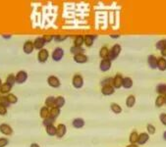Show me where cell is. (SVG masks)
I'll return each instance as SVG.
<instances>
[{"instance_id":"cell-19","label":"cell","mask_w":166,"mask_h":147,"mask_svg":"<svg viewBox=\"0 0 166 147\" xmlns=\"http://www.w3.org/2000/svg\"><path fill=\"white\" fill-rule=\"evenodd\" d=\"M84 126H85V121L83 119L78 118V119H75L73 121V126H74L75 128H83Z\"/></svg>"},{"instance_id":"cell-1","label":"cell","mask_w":166,"mask_h":147,"mask_svg":"<svg viewBox=\"0 0 166 147\" xmlns=\"http://www.w3.org/2000/svg\"><path fill=\"white\" fill-rule=\"evenodd\" d=\"M121 50H122V47H121L120 44H115V45H113L112 48L109 50V54H108V57H107V59L110 60V61L117 59L119 54H120Z\"/></svg>"},{"instance_id":"cell-8","label":"cell","mask_w":166,"mask_h":147,"mask_svg":"<svg viewBox=\"0 0 166 147\" xmlns=\"http://www.w3.org/2000/svg\"><path fill=\"white\" fill-rule=\"evenodd\" d=\"M34 50V45L33 41H31V40L26 41L24 43V45H23V51H24L26 54H31V53H33Z\"/></svg>"},{"instance_id":"cell-27","label":"cell","mask_w":166,"mask_h":147,"mask_svg":"<svg viewBox=\"0 0 166 147\" xmlns=\"http://www.w3.org/2000/svg\"><path fill=\"white\" fill-rule=\"evenodd\" d=\"M109 54V49L107 48V46H102L99 51V56L101 57V59H106L108 57Z\"/></svg>"},{"instance_id":"cell-25","label":"cell","mask_w":166,"mask_h":147,"mask_svg":"<svg viewBox=\"0 0 166 147\" xmlns=\"http://www.w3.org/2000/svg\"><path fill=\"white\" fill-rule=\"evenodd\" d=\"M45 106L48 108H52V107H55V97L53 96H49L46 98L45 100Z\"/></svg>"},{"instance_id":"cell-3","label":"cell","mask_w":166,"mask_h":147,"mask_svg":"<svg viewBox=\"0 0 166 147\" xmlns=\"http://www.w3.org/2000/svg\"><path fill=\"white\" fill-rule=\"evenodd\" d=\"M16 76V83H24V82L27 81L28 79V74L25 72V71H20V72L17 73Z\"/></svg>"},{"instance_id":"cell-28","label":"cell","mask_w":166,"mask_h":147,"mask_svg":"<svg viewBox=\"0 0 166 147\" xmlns=\"http://www.w3.org/2000/svg\"><path fill=\"white\" fill-rule=\"evenodd\" d=\"M135 103H136V98H135V96H134V95L128 96V98H127V100H126V105H127L128 108H132V107H134Z\"/></svg>"},{"instance_id":"cell-30","label":"cell","mask_w":166,"mask_h":147,"mask_svg":"<svg viewBox=\"0 0 166 147\" xmlns=\"http://www.w3.org/2000/svg\"><path fill=\"white\" fill-rule=\"evenodd\" d=\"M46 132L49 136H54V135H56V128L53 125L47 126H46Z\"/></svg>"},{"instance_id":"cell-47","label":"cell","mask_w":166,"mask_h":147,"mask_svg":"<svg viewBox=\"0 0 166 147\" xmlns=\"http://www.w3.org/2000/svg\"><path fill=\"white\" fill-rule=\"evenodd\" d=\"M1 36L3 37L4 39H10V38L12 37V34H3L1 35Z\"/></svg>"},{"instance_id":"cell-32","label":"cell","mask_w":166,"mask_h":147,"mask_svg":"<svg viewBox=\"0 0 166 147\" xmlns=\"http://www.w3.org/2000/svg\"><path fill=\"white\" fill-rule=\"evenodd\" d=\"M138 138H139V133L136 131H134L133 132H131L130 137H129L131 143H132V144H136L137 141H138Z\"/></svg>"},{"instance_id":"cell-4","label":"cell","mask_w":166,"mask_h":147,"mask_svg":"<svg viewBox=\"0 0 166 147\" xmlns=\"http://www.w3.org/2000/svg\"><path fill=\"white\" fill-rule=\"evenodd\" d=\"M72 83L75 88H81L84 85V78L81 75H75L73 76Z\"/></svg>"},{"instance_id":"cell-38","label":"cell","mask_w":166,"mask_h":147,"mask_svg":"<svg viewBox=\"0 0 166 147\" xmlns=\"http://www.w3.org/2000/svg\"><path fill=\"white\" fill-rule=\"evenodd\" d=\"M155 105L157 107H161L162 105H164V97L162 95H158L155 100Z\"/></svg>"},{"instance_id":"cell-35","label":"cell","mask_w":166,"mask_h":147,"mask_svg":"<svg viewBox=\"0 0 166 147\" xmlns=\"http://www.w3.org/2000/svg\"><path fill=\"white\" fill-rule=\"evenodd\" d=\"M166 47V39H161L159 41H157L155 44V48L159 51H161L162 49H164Z\"/></svg>"},{"instance_id":"cell-33","label":"cell","mask_w":166,"mask_h":147,"mask_svg":"<svg viewBox=\"0 0 166 147\" xmlns=\"http://www.w3.org/2000/svg\"><path fill=\"white\" fill-rule=\"evenodd\" d=\"M70 52L74 55L77 54H81V53H84V48L83 47H77V46H72L70 48Z\"/></svg>"},{"instance_id":"cell-42","label":"cell","mask_w":166,"mask_h":147,"mask_svg":"<svg viewBox=\"0 0 166 147\" xmlns=\"http://www.w3.org/2000/svg\"><path fill=\"white\" fill-rule=\"evenodd\" d=\"M42 37H43V39H44L45 43H47V42H50V41L53 40L54 35H52V34H44Z\"/></svg>"},{"instance_id":"cell-31","label":"cell","mask_w":166,"mask_h":147,"mask_svg":"<svg viewBox=\"0 0 166 147\" xmlns=\"http://www.w3.org/2000/svg\"><path fill=\"white\" fill-rule=\"evenodd\" d=\"M110 109H111V111L113 112V113H115V114H120L122 112L121 106L116 104V103H112V104L110 105Z\"/></svg>"},{"instance_id":"cell-26","label":"cell","mask_w":166,"mask_h":147,"mask_svg":"<svg viewBox=\"0 0 166 147\" xmlns=\"http://www.w3.org/2000/svg\"><path fill=\"white\" fill-rule=\"evenodd\" d=\"M83 44H84V36L83 35H77L74 39V46L82 47Z\"/></svg>"},{"instance_id":"cell-10","label":"cell","mask_w":166,"mask_h":147,"mask_svg":"<svg viewBox=\"0 0 166 147\" xmlns=\"http://www.w3.org/2000/svg\"><path fill=\"white\" fill-rule=\"evenodd\" d=\"M73 59H74V61L76 62V63L78 64H85L88 62V56H87L86 54H84V53H81V54H77V55H74V57H73Z\"/></svg>"},{"instance_id":"cell-41","label":"cell","mask_w":166,"mask_h":147,"mask_svg":"<svg viewBox=\"0 0 166 147\" xmlns=\"http://www.w3.org/2000/svg\"><path fill=\"white\" fill-rule=\"evenodd\" d=\"M67 35H54L53 40H55L56 42H61V41H64L67 39Z\"/></svg>"},{"instance_id":"cell-43","label":"cell","mask_w":166,"mask_h":147,"mask_svg":"<svg viewBox=\"0 0 166 147\" xmlns=\"http://www.w3.org/2000/svg\"><path fill=\"white\" fill-rule=\"evenodd\" d=\"M9 143V140L5 137H0V147H5L6 145H8Z\"/></svg>"},{"instance_id":"cell-21","label":"cell","mask_w":166,"mask_h":147,"mask_svg":"<svg viewBox=\"0 0 166 147\" xmlns=\"http://www.w3.org/2000/svg\"><path fill=\"white\" fill-rule=\"evenodd\" d=\"M65 105V98L63 96H58L55 98V107L62 108Z\"/></svg>"},{"instance_id":"cell-7","label":"cell","mask_w":166,"mask_h":147,"mask_svg":"<svg viewBox=\"0 0 166 147\" xmlns=\"http://www.w3.org/2000/svg\"><path fill=\"white\" fill-rule=\"evenodd\" d=\"M97 37V35L95 34H86L84 35V43H85L86 46L91 47L92 44H94L95 38Z\"/></svg>"},{"instance_id":"cell-2","label":"cell","mask_w":166,"mask_h":147,"mask_svg":"<svg viewBox=\"0 0 166 147\" xmlns=\"http://www.w3.org/2000/svg\"><path fill=\"white\" fill-rule=\"evenodd\" d=\"M63 56H64V50L61 48V47H57V48H55L53 50V52H52V60L55 62H58V61L62 60Z\"/></svg>"},{"instance_id":"cell-52","label":"cell","mask_w":166,"mask_h":147,"mask_svg":"<svg viewBox=\"0 0 166 147\" xmlns=\"http://www.w3.org/2000/svg\"><path fill=\"white\" fill-rule=\"evenodd\" d=\"M163 138H164V139L166 140V131H165L164 133H163Z\"/></svg>"},{"instance_id":"cell-37","label":"cell","mask_w":166,"mask_h":147,"mask_svg":"<svg viewBox=\"0 0 166 147\" xmlns=\"http://www.w3.org/2000/svg\"><path fill=\"white\" fill-rule=\"evenodd\" d=\"M54 121H55L54 118H52L51 116H49V117H47V118H45V119H43L42 123H43V126H47L53 125Z\"/></svg>"},{"instance_id":"cell-23","label":"cell","mask_w":166,"mask_h":147,"mask_svg":"<svg viewBox=\"0 0 166 147\" xmlns=\"http://www.w3.org/2000/svg\"><path fill=\"white\" fill-rule=\"evenodd\" d=\"M13 86H11L10 84H8L7 82H5V83H2L1 87H0V92L1 93H9L11 89H12Z\"/></svg>"},{"instance_id":"cell-34","label":"cell","mask_w":166,"mask_h":147,"mask_svg":"<svg viewBox=\"0 0 166 147\" xmlns=\"http://www.w3.org/2000/svg\"><path fill=\"white\" fill-rule=\"evenodd\" d=\"M7 100L9 101L10 104H16L17 102H18V97H17L15 94H12V93H9L8 95L6 96Z\"/></svg>"},{"instance_id":"cell-48","label":"cell","mask_w":166,"mask_h":147,"mask_svg":"<svg viewBox=\"0 0 166 147\" xmlns=\"http://www.w3.org/2000/svg\"><path fill=\"white\" fill-rule=\"evenodd\" d=\"M160 52H161V57H164V58H166V47H165L164 49H162Z\"/></svg>"},{"instance_id":"cell-16","label":"cell","mask_w":166,"mask_h":147,"mask_svg":"<svg viewBox=\"0 0 166 147\" xmlns=\"http://www.w3.org/2000/svg\"><path fill=\"white\" fill-rule=\"evenodd\" d=\"M148 139H150V135H148L147 132H142V133L139 134V138H138L137 143H138L139 145H144L145 143L147 142Z\"/></svg>"},{"instance_id":"cell-51","label":"cell","mask_w":166,"mask_h":147,"mask_svg":"<svg viewBox=\"0 0 166 147\" xmlns=\"http://www.w3.org/2000/svg\"><path fill=\"white\" fill-rule=\"evenodd\" d=\"M127 147H139V146L137 145V144H132V143H131L130 145H128Z\"/></svg>"},{"instance_id":"cell-11","label":"cell","mask_w":166,"mask_h":147,"mask_svg":"<svg viewBox=\"0 0 166 147\" xmlns=\"http://www.w3.org/2000/svg\"><path fill=\"white\" fill-rule=\"evenodd\" d=\"M123 84V76H122L120 74H117L114 78H113V82L112 85L114 88H120Z\"/></svg>"},{"instance_id":"cell-49","label":"cell","mask_w":166,"mask_h":147,"mask_svg":"<svg viewBox=\"0 0 166 147\" xmlns=\"http://www.w3.org/2000/svg\"><path fill=\"white\" fill-rule=\"evenodd\" d=\"M110 37H111V38H114V39H116V38L120 37V34H110Z\"/></svg>"},{"instance_id":"cell-17","label":"cell","mask_w":166,"mask_h":147,"mask_svg":"<svg viewBox=\"0 0 166 147\" xmlns=\"http://www.w3.org/2000/svg\"><path fill=\"white\" fill-rule=\"evenodd\" d=\"M147 63L151 69L155 70L157 68V58L154 55H150L147 57Z\"/></svg>"},{"instance_id":"cell-6","label":"cell","mask_w":166,"mask_h":147,"mask_svg":"<svg viewBox=\"0 0 166 147\" xmlns=\"http://www.w3.org/2000/svg\"><path fill=\"white\" fill-rule=\"evenodd\" d=\"M47 83L50 85L51 87H53V88H58L60 86V84H61L59 78H58L57 76H48Z\"/></svg>"},{"instance_id":"cell-50","label":"cell","mask_w":166,"mask_h":147,"mask_svg":"<svg viewBox=\"0 0 166 147\" xmlns=\"http://www.w3.org/2000/svg\"><path fill=\"white\" fill-rule=\"evenodd\" d=\"M30 147H40V146L37 143H33V144H31Z\"/></svg>"},{"instance_id":"cell-9","label":"cell","mask_w":166,"mask_h":147,"mask_svg":"<svg viewBox=\"0 0 166 147\" xmlns=\"http://www.w3.org/2000/svg\"><path fill=\"white\" fill-rule=\"evenodd\" d=\"M110 68H111V61L108 60L107 58L102 59L99 65V69L101 72H107V71L110 70Z\"/></svg>"},{"instance_id":"cell-13","label":"cell","mask_w":166,"mask_h":147,"mask_svg":"<svg viewBox=\"0 0 166 147\" xmlns=\"http://www.w3.org/2000/svg\"><path fill=\"white\" fill-rule=\"evenodd\" d=\"M66 131H67L66 126L64 123H60L56 128V136L58 138H62L66 134Z\"/></svg>"},{"instance_id":"cell-15","label":"cell","mask_w":166,"mask_h":147,"mask_svg":"<svg viewBox=\"0 0 166 147\" xmlns=\"http://www.w3.org/2000/svg\"><path fill=\"white\" fill-rule=\"evenodd\" d=\"M114 90L115 88L113 87V85H105V86H102V88H101V93L104 96H109L114 93Z\"/></svg>"},{"instance_id":"cell-44","label":"cell","mask_w":166,"mask_h":147,"mask_svg":"<svg viewBox=\"0 0 166 147\" xmlns=\"http://www.w3.org/2000/svg\"><path fill=\"white\" fill-rule=\"evenodd\" d=\"M147 132L150 134H154L155 133V128H154V126L152 125H147Z\"/></svg>"},{"instance_id":"cell-29","label":"cell","mask_w":166,"mask_h":147,"mask_svg":"<svg viewBox=\"0 0 166 147\" xmlns=\"http://www.w3.org/2000/svg\"><path fill=\"white\" fill-rule=\"evenodd\" d=\"M49 109L48 107H46V106H43V107H42V109H40V112H39V115L40 117L42 118V119H45V118L49 117Z\"/></svg>"},{"instance_id":"cell-53","label":"cell","mask_w":166,"mask_h":147,"mask_svg":"<svg viewBox=\"0 0 166 147\" xmlns=\"http://www.w3.org/2000/svg\"><path fill=\"white\" fill-rule=\"evenodd\" d=\"M163 97H164V104H166V94Z\"/></svg>"},{"instance_id":"cell-20","label":"cell","mask_w":166,"mask_h":147,"mask_svg":"<svg viewBox=\"0 0 166 147\" xmlns=\"http://www.w3.org/2000/svg\"><path fill=\"white\" fill-rule=\"evenodd\" d=\"M122 86L127 88V89H129V88H131L133 86V81L131 78H128V76H126V78H123V84H122Z\"/></svg>"},{"instance_id":"cell-39","label":"cell","mask_w":166,"mask_h":147,"mask_svg":"<svg viewBox=\"0 0 166 147\" xmlns=\"http://www.w3.org/2000/svg\"><path fill=\"white\" fill-rule=\"evenodd\" d=\"M113 82V78H104L103 81H101V85L102 86H105V85H112Z\"/></svg>"},{"instance_id":"cell-36","label":"cell","mask_w":166,"mask_h":147,"mask_svg":"<svg viewBox=\"0 0 166 147\" xmlns=\"http://www.w3.org/2000/svg\"><path fill=\"white\" fill-rule=\"evenodd\" d=\"M6 82H7L8 84H10L11 86H14V84L16 83V76L11 74V75H9V76H7Z\"/></svg>"},{"instance_id":"cell-5","label":"cell","mask_w":166,"mask_h":147,"mask_svg":"<svg viewBox=\"0 0 166 147\" xmlns=\"http://www.w3.org/2000/svg\"><path fill=\"white\" fill-rule=\"evenodd\" d=\"M49 57V53L46 49H42L39 51V54H37V60L40 63H45L46 61H47V59Z\"/></svg>"},{"instance_id":"cell-54","label":"cell","mask_w":166,"mask_h":147,"mask_svg":"<svg viewBox=\"0 0 166 147\" xmlns=\"http://www.w3.org/2000/svg\"><path fill=\"white\" fill-rule=\"evenodd\" d=\"M1 85H2V81H1V78H0V87H1Z\"/></svg>"},{"instance_id":"cell-18","label":"cell","mask_w":166,"mask_h":147,"mask_svg":"<svg viewBox=\"0 0 166 147\" xmlns=\"http://www.w3.org/2000/svg\"><path fill=\"white\" fill-rule=\"evenodd\" d=\"M157 68H158L160 71L166 70V59L164 57L157 58Z\"/></svg>"},{"instance_id":"cell-12","label":"cell","mask_w":166,"mask_h":147,"mask_svg":"<svg viewBox=\"0 0 166 147\" xmlns=\"http://www.w3.org/2000/svg\"><path fill=\"white\" fill-rule=\"evenodd\" d=\"M34 49H37V50L43 49V47L45 45V41L43 39V37L42 36L36 37L34 41Z\"/></svg>"},{"instance_id":"cell-45","label":"cell","mask_w":166,"mask_h":147,"mask_svg":"<svg viewBox=\"0 0 166 147\" xmlns=\"http://www.w3.org/2000/svg\"><path fill=\"white\" fill-rule=\"evenodd\" d=\"M6 114H7V108L2 104H0V115L1 116H5Z\"/></svg>"},{"instance_id":"cell-40","label":"cell","mask_w":166,"mask_h":147,"mask_svg":"<svg viewBox=\"0 0 166 147\" xmlns=\"http://www.w3.org/2000/svg\"><path fill=\"white\" fill-rule=\"evenodd\" d=\"M0 104H2L3 106H5V107H6V108H8V107H9V106L11 105L10 103H9V101H8V100H7L6 96H2V97H0Z\"/></svg>"},{"instance_id":"cell-24","label":"cell","mask_w":166,"mask_h":147,"mask_svg":"<svg viewBox=\"0 0 166 147\" xmlns=\"http://www.w3.org/2000/svg\"><path fill=\"white\" fill-rule=\"evenodd\" d=\"M60 108L58 107H52L50 109V111H49V116H51L52 118H54V119H56V118L60 115Z\"/></svg>"},{"instance_id":"cell-46","label":"cell","mask_w":166,"mask_h":147,"mask_svg":"<svg viewBox=\"0 0 166 147\" xmlns=\"http://www.w3.org/2000/svg\"><path fill=\"white\" fill-rule=\"evenodd\" d=\"M159 119H160V122H161L164 126H166V113H162V114H160Z\"/></svg>"},{"instance_id":"cell-14","label":"cell","mask_w":166,"mask_h":147,"mask_svg":"<svg viewBox=\"0 0 166 147\" xmlns=\"http://www.w3.org/2000/svg\"><path fill=\"white\" fill-rule=\"evenodd\" d=\"M0 132H2L5 135H11L13 132V129L7 123H1L0 125Z\"/></svg>"},{"instance_id":"cell-22","label":"cell","mask_w":166,"mask_h":147,"mask_svg":"<svg viewBox=\"0 0 166 147\" xmlns=\"http://www.w3.org/2000/svg\"><path fill=\"white\" fill-rule=\"evenodd\" d=\"M156 92L159 94V95L164 96L166 94V84L165 83H161L158 84L156 86Z\"/></svg>"}]
</instances>
